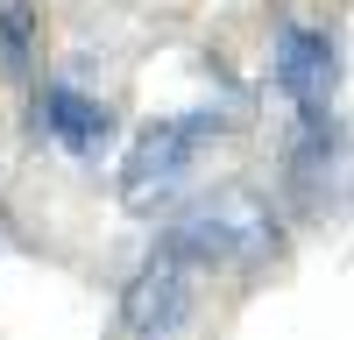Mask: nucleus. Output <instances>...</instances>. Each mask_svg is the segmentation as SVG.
<instances>
[{"label":"nucleus","instance_id":"nucleus-1","mask_svg":"<svg viewBox=\"0 0 354 340\" xmlns=\"http://www.w3.org/2000/svg\"><path fill=\"white\" fill-rule=\"evenodd\" d=\"M198 276H248L277 255V206L255 185H220L198 206L177 213V227L163 234Z\"/></svg>","mask_w":354,"mask_h":340},{"label":"nucleus","instance_id":"nucleus-2","mask_svg":"<svg viewBox=\"0 0 354 340\" xmlns=\"http://www.w3.org/2000/svg\"><path fill=\"white\" fill-rule=\"evenodd\" d=\"M220 128L227 121H220L213 106H192V113H170V121L142 128L128 142V156H121V206L135 220L177 206L185 185H192V170H198V156H205V142H213Z\"/></svg>","mask_w":354,"mask_h":340},{"label":"nucleus","instance_id":"nucleus-3","mask_svg":"<svg viewBox=\"0 0 354 340\" xmlns=\"http://www.w3.org/2000/svg\"><path fill=\"white\" fill-rule=\"evenodd\" d=\"M270 71H277V93L290 100L298 121H333V93H340V43H333V28L283 21L277 50H270Z\"/></svg>","mask_w":354,"mask_h":340},{"label":"nucleus","instance_id":"nucleus-4","mask_svg":"<svg viewBox=\"0 0 354 340\" xmlns=\"http://www.w3.org/2000/svg\"><path fill=\"white\" fill-rule=\"evenodd\" d=\"M192 283H198V270H192L170 241L149 248V255H142V270L121 283V312H113V326L135 333V340L177 333V326L192 319Z\"/></svg>","mask_w":354,"mask_h":340},{"label":"nucleus","instance_id":"nucleus-5","mask_svg":"<svg viewBox=\"0 0 354 340\" xmlns=\"http://www.w3.org/2000/svg\"><path fill=\"white\" fill-rule=\"evenodd\" d=\"M36 113H43V135L57 142L64 156H100L106 142H113V106L93 100V93H78V85H43L36 93Z\"/></svg>","mask_w":354,"mask_h":340},{"label":"nucleus","instance_id":"nucleus-6","mask_svg":"<svg viewBox=\"0 0 354 340\" xmlns=\"http://www.w3.org/2000/svg\"><path fill=\"white\" fill-rule=\"evenodd\" d=\"M36 43H43V15H36V0H0V71H8V78H28V64H36Z\"/></svg>","mask_w":354,"mask_h":340}]
</instances>
